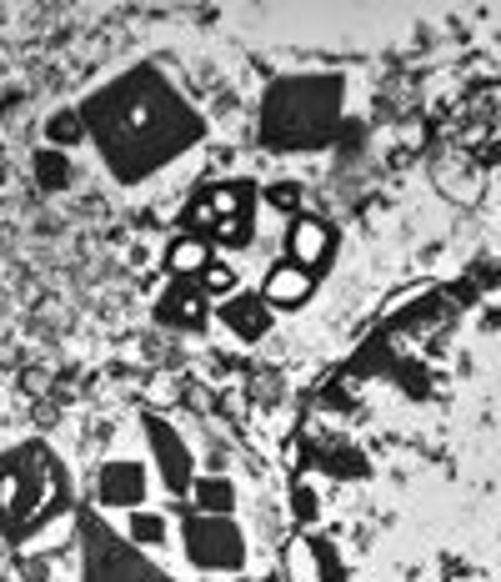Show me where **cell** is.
I'll use <instances>...</instances> for the list:
<instances>
[{"instance_id": "1", "label": "cell", "mask_w": 501, "mask_h": 582, "mask_svg": "<svg viewBox=\"0 0 501 582\" xmlns=\"http://www.w3.org/2000/svg\"><path fill=\"white\" fill-rule=\"evenodd\" d=\"M461 291L491 342L486 382H451L421 337L391 322L351 372L401 412L386 417L331 382L306 417L301 472L391 482V497L296 477V517L306 527H411L406 552L321 582H501V281Z\"/></svg>"}, {"instance_id": "2", "label": "cell", "mask_w": 501, "mask_h": 582, "mask_svg": "<svg viewBox=\"0 0 501 582\" xmlns=\"http://www.w3.org/2000/svg\"><path fill=\"white\" fill-rule=\"evenodd\" d=\"M311 291V276H301V271H276L271 276V302H296V297H306Z\"/></svg>"}, {"instance_id": "3", "label": "cell", "mask_w": 501, "mask_h": 582, "mask_svg": "<svg viewBox=\"0 0 501 582\" xmlns=\"http://www.w3.org/2000/svg\"><path fill=\"white\" fill-rule=\"evenodd\" d=\"M51 131H56V136H66V141H71V136H76V121H71V116H66V121H56V126H51Z\"/></svg>"}]
</instances>
